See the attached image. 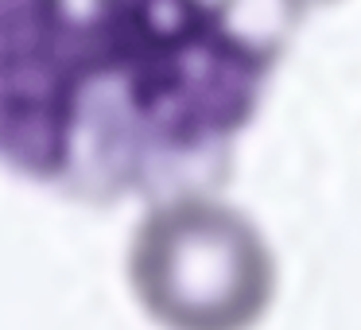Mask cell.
<instances>
[{
	"label": "cell",
	"mask_w": 361,
	"mask_h": 330,
	"mask_svg": "<svg viewBox=\"0 0 361 330\" xmlns=\"http://www.w3.org/2000/svg\"><path fill=\"white\" fill-rule=\"evenodd\" d=\"M295 24L283 0H0V164L97 206L218 187Z\"/></svg>",
	"instance_id": "6da1fadb"
},
{
	"label": "cell",
	"mask_w": 361,
	"mask_h": 330,
	"mask_svg": "<svg viewBox=\"0 0 361 330\" xmlns=\"http://www.w3.org/2000/svg\"><path fill=\"white\" fill-rule=\"evenodd\" d=\"M291 12H295L299 20H303V12H311V8H322V4H338V0H283Z\"/></svg>",
	"instance_id": "3957f363"
},
{
	"label": "cell",
	"mask_w": 361,
	"mask_h": 330,
	"mask_svg": "<svg viewBox=\"0 0 361 330\" xmlns=\"http://www.w3.org/2000/svg\"><path fill=\"white\" fill-rule=\"evenodd\" d=\"M128 280L164 330H252L276 299V257L241 210L187 190L136 226Z\"/></svg>",
	"instance_id": "7a4b0ae2"
}]
</instances>
